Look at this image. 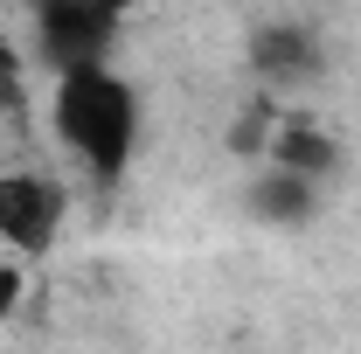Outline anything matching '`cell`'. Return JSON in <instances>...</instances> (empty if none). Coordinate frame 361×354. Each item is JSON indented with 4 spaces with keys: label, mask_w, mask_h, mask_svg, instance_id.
Segmentation results:
<instances>
[{
    "label": "cell",
    "mask_w": 361,
    "mask_h": 354,
    "mask_svg": "<svg viewBox=\"0 0 361 354\" xmlns=\"http://www.w3.org/2000/svg\"><path fill=\"white\" fill-rule=\"evenodd\" d=\"M118 21H126V0H56V7H35V56L49 70H84V63H104L111 42H118Z\"/></svg>",
    "instance_id": "cell-3"
},
{
    "label": "cell",
    "mask_w": 361,
    "mask_h": 354,
    "mask_svg": "<svg viewBox=\"0 0 361 354\" xmlns=\"http://www.w3.org/2000/svg\"><path fill=\"white\" fill-rule=\"evenodd\" d=\"M49 126H56L63 153L77 160V174L90 188H118L139 153V90L111 63L63 70L49 90Z\"/></svg>",
    "instance_id": "cell-1"
},
{
    "label": "cell",
    "mask_w": 361,
    "mask_h": 354,
    "mask_svg": "<svg viewBox=\"0 0 361 354\" xmlns=\"http://www.w3.org/2000/svg\"><path fill=\"white\" fill-rule=\"evenodd\" d=\"M243 56H250V77H257L264 90H306L319 70H326L319 35L299 28V21H264V28H250Z\"/></svg>",
    "instance_id": "cell-4"
},
{
    "label": "cell",
    "mask_w": 361,
    "mask_h": 354,
    "mask_svg": "<svg viewBox=\"0 0 361 354\" xmlns=\"http://www.w3.org/2000/svg\"><path fill=\"white\" fill-rule=\"evenodd\" d=\"M70 222V188L42 167H0V250L42 264Z\"/></svg>",
    "instance_id": "cell-2"
},
{
    "label": "cell",
    "mask_w": 361,
    "mask_h": 354,
    "mask_svg": "<svg viewBox=\"0 0 361 354\" xmlns=\"http://www.w3.org/2000/svg\"><path fill=\"white\" fill-rule=\"evenodd\" d=\"M21 111H28V63H21V49L0 35V118L21 126Z\"/></svg>",
    "instance_id": "cell-7"
},
{
    "label": "cell",
    "mask_w": 361,
    "mask_h": 354,
    "mask_svg": "<svg viewBox=\"0 0 361 354\" xmlns=\"http://www.w3.org/2000/svg\"><path fill=\"white\" fill-rule=\"evenodd\" d=\"M21 299H28V264L0 250V319H14V312H21Z\"/></svg>",
    "instance_id": "cell-8"
},
{
    "label": "cell",
    "mask_w": 361,
    "mask_h": 354,
    "mask_svg": "<svg viewBox=\"0 0 361 354\" xmlns=\"http://www.w3.org/2000/svg\"><path fill=\"white\" fill-rule=\"evenodd\" d=\"M250 209H257L264 222H313L319 188H313V181H299V174L264 167V174H257V188H250Z\"/></svg>",
    "instance_id": "cell-6"
},
{
    "label": "cell",
    "mask_w": 361,
    "mask_h": 354,
    "mask_svg": "<svg viewBox=\"0 0 361 354\" xmlns=\"http://www.w3.org/2000/svg\"><path fill=\"white\" fill-rule=\"evenodd\" d=\"M28 7H56V0H28Z\"/></svg>",
    "instance_id": "cell-9"
},
{
    "label": "cell",
    "mask_w": 361,
    "mask_h": 354,
    "mask_svg": "<svg viewBox=\"0 0 361 354\" xmlns=\"http://www.w3.org/2000/svg\"><path fill=\"white\" fill-rule=\"evenodd\" d=\"M264 167L299 174V181L319 188V181L341 167V139L326 133L319 118H306V111H278V118H271V139H264Z\"/></svg>",
    "instance_id": "cell-5"
}]
</instances>
